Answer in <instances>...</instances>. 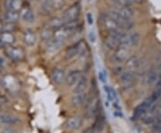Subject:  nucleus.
I'll return each mask as SVG.
<instances>
[{
    "label": "nucleus",
    "instance_id": "f257e3e1",
    "mask_svg": "<svg viewBox=\"0 0 161 133\" xmlns=\"http://www.w3.org/2000/svg\"><path fill=\"white\" fill-rule=\"evenodd\" d=\"M126 31H115V32H110L109 35L105 39L104 43L106 46L109 49V50H115L117 47L120 46V41L123 35Z\"/></svg>",
    "mask_w": 161,
    "mask_h": 133
},
{
    "label": "nucleus",
    "instance_id": "f03ea898",
    "mask_svg": "<svg viewBox=\"0 0 161 133\" xmlns=\"http://www.w3.org/2000/svg\"><path fill=\"white\" fill-rule=\"evenodd\" d=\"M141 40V36L138 32H130L126 31L125 32L120 41V46L128 47L130 48L131 46H135L139 44Z\"/></svg>",
    "mask_w": 161,
    "mask_h": 133
},
{
    "label": "nucleus",
    "instance_id": "7ed1b4c3",
    "mask_svg": "<svg viewBox=\"0 0 161 133\" xmlns=\"http://www.w3.org/2000/svg\"><path fill=\"white\" fill-rule=\"evenodd\" d=\"M4 53L6 57H8L11 61L14 62H20L24 58V51L21 47L14 46H7L4 49Z\"/></svg>",
    "mask_w": 161,
    "mask_h": 133
},
{
    "label": "nucleus",
    "instance_id": "20e7f679",
    "mask_svg": "<svg viewBox=\"0 0 161 133\" xmlns=\"http://www.w3.org/2000/svg\"><path fill=\"white\" fill-rule=\"evenodd\" d=\"M86 50V44L85 42L82 40H80L79 42L75 43L74 45L67 47L65 50V57L67 59H72L77 56H80L85 53Z\"/></svg>",
    "mask_w": 161,
    "mask_h": 133
},
{
    "label": "nucleus",
    "instance_id": "39448f33",
    "mask_svg": "<svg viewBox=\"0 0 161 133\" xmlns=\"http://www.w3.org/2000/svg\"><path fill=\"white\" fill-rule=\"evenodd\" d=\"M80 13V6L79 3H75V5L71 6L68 7L66 10L62 14V19L64 22H72V21H75L78 20V17Z\"/></svg>",
    "mask_w": 161,
    "mask_h": 133
},
{
    "label": "nucleus",
    "instance_id": "423d86ee",
    "mask_svg": "<svg viewBox=\"0 0 161 133\" xmlns=\"http://www.w3.org/2000/svg\"><path fill=\"white\" fill-rule=\"evenodd\" d=\"M100 23L104 27V29H107L108 31H109V33L110 32H115V31L121 30L118 23H116L111 16H109L108 13H103L100 16Z\"/></svg>",
    "mask_w": 161,
    "mask_h": 133
},
{
    "label": "nucleus",
    "instance_id": "0eeeda50",
    "mask_svg": "<svg viewBox=\"0 0 161 133\" xmlns=\"http://www.w3.org/2000/svg\"><path fill=\"white\" fill-rule=\"evenodd\" d=\"M131 57V50L128 47L119 46L115 50V52L112 56V60L116 63L120 64L123 62H126L129 58Z\"/></svg>",
    "mask_w": 161,
    "mask_h": 133
},
{
    "label": "nucleus",
    "instance_id": "6e6552de",
    "mask_svg": "<svg viewBox=\"0 0 161 133\" xmlns=\"http://www.w3.org/2000/svg\"><path fill=\"white\" fill-rule=\"evenodd\" d=\"M151 105H152V103L150 102L149 98L143 100L141 104H139L135 107V109L133 111V118H141L142 116L146 114V113L149 112V109Z\"/></svg>",
    "mask_w": 161,
    "mask_h": 133
},
{
    "label": "nucleus",
    "instance_id": "1a4fd4ad",
    "mask_svg": "<svg viewBox=\"0 0 161 133\" xmlns=\"http://www.w3.org/2000/svg\"><path fill=\"white\" fill-rule=\"evenodd\" d=\"M114 11L122 18L125 19L127 21H132L133 17V10L131 7L128 6H117L115 9H113Z\"/></svg>",
    "mask_w": 161,
    "mask_h": 133
},
{
    "label": "nucleus",
    "instance_id": "9d476101",
    "mask_svg": "<svg viewBox=\"0 0 161 133\" xmlns=\"http://www.w3.org/2000/svg\"><path fill=\"white\" fill-rule=\"evenodd\" d=\"M135 77L136 76H135L133 72L127 70L125 72H123L119 75V80H120L121 83L127 88L129 87V86H131L133 83Z\"/></svg>",
    "mask_w": 161,
    "mask_h": 133
},
{
    "label": "nucleus",
    "instance_id": "9b49d317",
    "mask_svg": "<svg viewBox=\"0 0 161 133\" xmlns=\"http://www.w3.org/2000/svg\"><path fill=\"white\" fill-rule=\"evenodd\" d=\"M82 76L81 72L80 70H73L71 71L67 76H65V83L67 86H74L77 83V81L80 79V77Z\"/></svg>",
    "mask_w": 161,
    "mask_h": 133
},
{
    "label": "nucleus",
    "instance_id": "f8f14e48",
    "mask_svg": "<svg viewBox=\"0 0 161 133\" xmlns=\"http://www.w3.org/2000/svg\"><path fill=\"white\" fill-rule=\"evenodd\" d=\"M23 40L24 44L27 46H30V47L34 46L36 45V43H37V37H36V34H35L34 31L31 30V29H26L23 32Z\"/></svg>",
    "mask_w": 161,
    "mask_h": 133
},
{
    "label": "nucleus",
    "instance_id": "ddd939ff",
    "mask_svg": "<svg viewBox=\"0 0 161 133\" xmlns=\"http://www.w3.org/2000/svg\"><path fill=\"white\" fill-rule=\"evenodd\" d=\"M15 40V37L12 32L3 31L0 33V47L10 46Z\"/></svg>",
    "mask_w": 161,
    "mask_h": 133
},
{
    "label": "nucleus",
    "instance_id": "4468645a",
    "mask_svg": "<svg viewBox=\"0 0 161 133\" xmlns=\"http://www.w3.org/2000/svg\"><path fill=\"white\" fill-rule=\"evenodd\" d=\"M143 64L142 59L137 56H131L125 63V66L128 71L133 72L134 70H139Z\"/></svg>",
    "mask_w": 161,
    "mask_h": 133
},
{
    "label": "nucleus",
    "instance_id": "2eb2a0df",
    "mask_svg": "<svg viewBox=\"0 0 161 133\" xmlns=\"http://www.w3.org/2000/svg\"><path fill=\"white\" fill-rule=\"evenodd\" d=\"M20 17L22 18L23 22L28 23H33L35 21V14L32 9L30 8V7H23V9L21 10L20 13Z\"/></svg>",
    "mask_w": 161,
    "mask_h": 133
},
{
    "label": "nucleus",
    "instance_id": "dca6fc26",
    "mask_svg": "<svg viewBox=\"0 0 161 133\" xmlns=\"http://www.w3.org/2000/svg\"><path fill=\"white\" fill-rule=\"evenodd\" d=\"M87 95L86 93H78L75 94L72 98H71V103L73 104V106L75 107H80L87 102Z\"/></svg>",
    "mask_w": 161,
    "mask_h": 133
},
{
    "label": "nucleus",
    "instance_id": "f3484780",
    "mask_svg": "<svg viewBox=\"0 0 161 133\" xmlns=\"http://www.w3.org/2000/svg\"><path fill=\"white\" fill-rule=\"evenodd\" d=\"M20 18V13L18 11H6L3 15V21L7 24H14L17 23Z\"/></svg>",
    "mask_w": 161,
    "mask_h": 133
},
{
    "label": "nucleus",
    "instance_id": "a211bd4d",
    "mask_svg": "<svg viewBox=\"0 0 161 133\" xmlns=\"http://www.w3.org/2000/svg\"><path fill=\"white\" fill-rule=\"evenodd\" d=\"M52 81H54L56 84L60 85L62 84L64 81H65V74L63 70L59 69V68H55L51 72Z\"/></svg>",
    "mask_w": 161,
    "mask_h": 133
},
{
    "label": "nucleus",
    "instance_id": "6ab92c4d",
    "mask_svg": "<svg viewBox=\"0 0 161 133\" xmlns=\"http://www.w3.org/2000/svg\"><path fill=\"white\" fill-rule=\"evenodd\" d=\"M87 87H88V79H87L86 76H81L80 80L75 84L74 92H75V94L85 92Z\"/></svg>",
    "mask_w": 161,
    "mask_h": 133
},
{
    "label": "nucleus",
    "instance_id": "aec40b11",
    "mask_svg": "<svg viewBox=\"0 0 161 133\" xmlns=\"http://www.w3.org/2000/svg\"><path fill=\"white\" fill-rule=\"evenodd\" d=\"M0 122L6 123V124H10V125H14L20 122V119L17 116L12 115V114H0Z\"/></svg>",
    "mask_w": 161,
    "mask_h": 133
},
{
    "label": "nucleus",
    "instance_id": "412c9836",
    "mask_svg": "<svg viewBox=\"0 0 161 133\" xmlns=\"http://www.w3.org/2000/svg\"><path fill=\"white\" fill-rule=\"evenodd\" d=\"M70 33H71V32H69L66 29H64V27L63 26V27L56 29V30L54 31V33H53V39L63 41L64 42V41L68 38V36L70 35Z\"/></svg>",
    "mask_w": 161,
    "mask_h": 133
},
{
    "label": "nucleus",
    "instance_id": "4be33fe9",
    "mask_svg": "<svg viewBox=\"0 0 161 133\" xmlns=\"http://www.w3.org/2000/svg\"><path fill=\"white\" fill-rule=\"evenodd\" d=\"M22 6L21 0H5L4 6L6 11H18Z\"/></svg>",
    "mask_w": 161,
    "mask_h": 133
},
{
    "label": "nucleus",
    "instance_id": "5701e85b",
    "mask_svg": "<svg viewBox=\"0 0 161 133\" xmlns=\"http://www.w3.org/2000/svg\"><path fill=\"white\" fill-rule=\"evenodd\" d=\"M158 72L156 68H150L147 74H146V83L149 86H152L155 85L156 81L158 79Z\"/></svg>",
    "mask_w": 161,
    "mask_h": 133
},
{
    "label": "nucleus",
    "instance_id": "b1692460",
    "mask_svg": "<svg viewBox=\"0 0 161 133\" xmlns=\"http://www.w3.org/2000/svg\"><path fill=\"white\" fill-rule=\"evenodd\" d=\"M64 22L62 18L53 17L47 22V28L50 29H58L61 27H63Z\"/></svg>",
    "mask_w": 161,
    "mask_h": 133
},
{
    "label": "nucleus",
    "instance_id": "393cba45",
    "mask_svg": "<svg viewBox=\"0 0 161 133\" xmlns=\"http://www.w3.org/2000/svg\"><path fill=\"white\" fill-rule=\"evenodd\" d=\"M63 41L58 40L55 39H52L51 40H49L47 42V51L50 53H55L58 51L60 49L61 46L63 45Z\"/></svg>",
    "mask_w": 161,
    "mask_h": 133
},
{
    "label": "nucleus",
    "instance_id": "a878e982",
    "mask_svg": "<svg viewBox=\"0 0 161 133\" xmlns=\"http://www.w3.org/2000/svg\"><path fill=\"white\" fill-rule=\"evenodd\" d=\"M81 119L80 117H72L67 120L66 122V126L71 129V130H77L81 126Z\"/></svg>",
    "mask_w": 161,
    "mask_h": 133
},
{
    "label": "nucleus",
    "instance_id": "bb28decb",
    "mask_svg": "<svg viewBox=\"0 0 161 133\" xmlns=\"http://www.w3.org/2000/svg\"><path fill=\"white\" fill-rule=\"evenodd\" d=\"M80 23L78 22V20H75V21H72V22H67L64 24V29H66L69 32H73L74 30L77 29L79 27Z\"/></svg>",
    "mask_w": 161,
    "mask_h": 133
},
{
    "label": "nucleus",
    "instance_id": "cd10ccee",
    "mask_svg": "<svg viewBox=\"0 0 161 133\" xmlns=\"http://www.w3.org/2000/svg\"><path fill=\"white\" fill-rule=\"evenodd\" d=\"M40 38L41 40L44 41H48L51 40L53 39V33H52L51 29L47 28V29H44L43 30H41L40 32Z\"/></svg>",
    "mask_w": 161,
    "mask_h": 133
},
{
    "label": "nucleus",
    "instance_id": "c85d7f7f",
    "mask_svg": "<svg viewBox=\"0 0 161 133\" xmlns=\"http://www.w3.org/2000/svg\"><path fill=\"white\" fill-rule=\"evenodd\" d=\"M105 126V118L103 116H98V118L97 119L96 122L94 123L93 127L96 130V131H101L104 129Z\"/></svg>",
    "mask_w": 161,
    "mask_h": 133
},
{
    "label": "nucleus",
    "instance_id": "c756f323",
    "mask_svg": "<svg viewBox=\"0 0 161 133\" xmlns=\"http://www.w3.org/2000/svg\"><path fill=\"white\" fill-rule=\"evenodd\" d=\"M104 92L107 95V98L109 101H113V98H112V90H111V88L109 86H108L107 84L104 85Z\"/></svg>",
    "mask_w": 161,
    "mask_h": 133
},
{
    "label": "nucleus",
    "instance_id": "7c9ffc66",
    "mask_svg": "<svg viewBox=\"0 0 161 133\" xmlns=\"http://www.w3.org/2000/svg\"><path fill=\"white\" fill-rule=\"evenodd\" d=\"M98 80L100 82H102L104 85L107 84V73L103 70L98 72Z\"/></svg>",
    "mask_w": 161,
    "mask_h": 133
},
{
    "label": "nucleus",
    "instance_id": "2f4dec72",
    "mask_svg": "<svg viewBox=\"0 0 161 133\" xmlns=\"http://www.w3.org/2000/svg\"><path fill=\"white\" fill-rule=\"evenodd\" d=\"M1 133H19V131L14 128L4 127L1 130Z\"/></svg>",
    "mask_w": 161,
    "mask_h": 133
},
{
    "label": "nucleus",
    "instance_id": "473e14b6",
    "mask_svg": "<svg viewBox=\"0 0 161 133\" xmlns=\"http://www.w3.org/2000/svg\"><path fill=\"white\" fill-rule=\"evenodd\" d=\"M89 40L92 43H95L96 42V40H97V36H96V33L94 30H91L89 32Z\"/></svg>",
    "mask_w": 161,
    "mask_h": 133
},
{
    "label": "nucleus",
    "instance_id": "72a5a7b5",
    "mask_svg": "<svg viewBox=\"0 0 161 133\" xmlns=\"http://www.w3.org/2000/svg\"><path fill=\"white\" fill-rule=\"evenodd\" d=\"M114 3H115L116 5H118V6H127L129 5L128 1L127 0H112Z\"/></svg>",
    "mask_w": 161,
    "mask_h": 133
},
{
    "label": "nucleus",
    "instance_id": "f704fd0d",
    "mask_svg": "<svg viewBox=\"0 0 161 133\" xmlns=\"http://www.w3.org/2000/svg\"><path fill=\"white\" fill-rule=\"evenodd\" d=\"M8 103V99L6 98V96H4L3 94L0 93V106L1 105H4Z\"/></svg>",
    "mask_w": 161,
    "mask_h": 133
},
{
    "label": "nucleus",
    "instance_id": "c9c22d12",
    "mask_svg": "<svg viewBox=\"0 0 161 133\" xmlns=\"http://www.w3.org/2000/svg\"><path fill=\"white\" fill-rule=\"evenodd\" d=\"M155 86L157 88H161V72H158V79H157V81H156Z\"/></svg>",
    "mask_w": 161,
    "mask_h": 133
},
{
    "label": "nucleus",
    "instance_id": "e433bc0d",
    "mask_svg": "<svg viewBox=\"0 0 161 133\" xmlns=\"http://www.w3.org/2000/svg\"><path fill=\"white\" fill-rule=\"evenodd\" d=\"M96 132H97V131H96V130L94 129L93 126L86 128V129L82 131V133H96Z\"/></svg>",
    "mask_w": 161,
    "mask_h": 133
},
{
    "label": "nucleus",
    "instance_id": "4c0bfd02",
    "mask_svg": "<svg viewBox=\"0 0 161 133\" xmlns=\"http://www.w3.org/2000/svg\"><path fill=\"white\" fill-rule=\"evenodd\" d=\"M87 20H88V23H89L90 25H92V24H93L94 20H93V15H92V13H89L87 14Z\"/></svg>",
    "mask_w": 161,
    "mask_h": 133
},
{
    "label": "nucleus",
    "instance_id": "58836bf2",
    "mask_svg": "<svg viewBox=\"0 0 161 133\" xmlns=\"http://www.w3.org/2000/svg\"><path fill=\"white\" fill-rule=\"evenodd\" d=\"M129 4H139V3H142V0H127Z\"/></svg>",
    "mask_w": 161,
    "mask_h": 133
},
{
    "label": "nucleus",
    "instance_id": "ea45409f",
    "mask_svg": "<svg viewBox=\"0 0 161 133\" xmlns=\"http://www.w3.org/2000/svg\"><path fill=\"white\" fill-rule=\"evenodd\" d=\"M5 66V60L3 59L2 56H0V69Z\"/></svg>",
    "mask_w": 161,
    "mask_h": 133
},
{
    "label": "nucleus",
    "instance_id": "a19ab883",
    "mask_svg": "<svg viewBox=\"0 0 161 133\" xmlns=\"http://www.w3.org/2000/svg\"><path fill=\"white\" fill-rule=\"evenodd\" d=\"M3 26H4V25H3V23H2V22L0 21V33H1V31L3 30Z\"/></svg>",
    "mask_w": 161,
    "mask_h": 133
},
{
    "label": "nucleus",
    "instance_id": "79ce46f5",
    "mask_svg": "<svg viewBox=\"0 0 161 133\" xmlns=\"http://www.w3.org/2000/svg\"><path fill=\"white\" fill-rule=\"evenodd\" d=\"M3 88H4V84H3V82L0 81V90H2L3 89Z\"/></svg>",
    "mask_w": 161,
    "mask_h": 133
},
{
    "label": "nucleus",
    "instance_id": "37998d69",
    "mask_svg": "<svg viewBox=\"0 0 161 133\" xmlns=\"http://www.w3.org/2000/svg\"><path fill=\"white\" fill-rule=\"evenodd\" d=\"M70 1H72V2H77L78 0H70Z\"/></svg>",
    "mask_w": 161,
    "mask_h": 133
},
{
    "label": "nucleus",
    "instance_id": "c03bdc74",
    "mask_svg": "<svg viewBox=\"0 0 161 133\" xmlns=\"http://www.w3.org/2000/svg\"><path fill=\"white\" fill-rule=\"evenodd\" d=\"M42 1H45V2H49L50 0H42Z\"/></svg>",
    "mask_w": 161,
    "mask_h": 133
},
{
    "label": "nucleus",
    "instance_id": "a18cd8bd",
    "mask_svg": "<svg viewBox=\"0 0 161 133\" xmlns=\"http://www.w3.org/2000/svg\"><path fill=\"white\" fill-rule=\"evenodd\" d=\"M159 121H161V114H160V117H159Z\"/></svg>",
    "mask_w": 161,
    "mask_h": 133
}]
</instances>
